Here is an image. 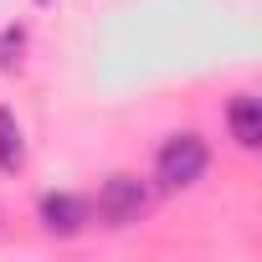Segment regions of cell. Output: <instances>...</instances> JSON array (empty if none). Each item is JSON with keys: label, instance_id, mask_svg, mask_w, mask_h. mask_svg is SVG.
I'll use <instances>...</instances> for the list:
<instances>
[{"label": "cell", "instance_id": "6da1fadb", "mask_svg": "<svg viewBox=\"0 0 262 262\" xmlns=\"http://www.w3.org/2000/svg\"><path fill=\"white\" fill-rule=\"evenodd\" d=\"M206 165H211V149H206L201 134H190V128L185 134H170L155 149V185L160 190H190L206 175Z\"/></svg>", "mask_w": 262, "mask_h": 262}, {"label": "cell", "instance_id": "7a4b0ae2", "mask_svg": "<svg viewBox=\"0 0 262 262\" xmlns=\"http://www.w3.org/2000/svg\"><path fill=\"white\" fill-rule=\"evenodd\" d=\"M149 206H155V185L139 180V175H123V170L108 175L103 190H98V216L108 226H134V221L149 216Z\"/></svg>", "mask_w": 262, "mask_h": 262}, {"label": "cell", "instance_id": "3957f363", "mask_svg": "<svg viewBox=\"0 0 262 262\" xmlns=\"http://www.w3.org/2000/svg\"><path fill=\"white\" fill-rule=\"evenodd\" d=\"M36 216H41V226L52 231V236H77L82 226H88V201L82 195H67V190H47L41 201H36Z\"/></svg>", "mask_w": 262, "mask_h": 262}, {"label": "cell", "instance_id": "277c9868", "mask_svg": "<svg viewBox=\"0 0 262 262\" xmlns=\"http://www.w3.org/2000/svg\"><path fill=\"white\" fill-rule=\"evenodd\" d=\"M226 128H231V139L236 149H262V98L257 93H236L226 103Z\"/></svg>", "mask_w": 262, "mask_h": 262}, {"label": "cell", "instance_id": "5b68a950", "mask_svg": "<svg viewBox=\"0 0 262 262\" xmlns=\"http://www.w3.org/2000/svg\"><path fill=\"white\" fill-rule=\"evenodd\" d=\"M21 170H26V128L16 108L0 103V175H21Z\"/></svg>", "mask_w": 262, "mask_h": 262}, {"label": "cell", "instance_id": "8992f818", "mask_svg": "<svg viewBox=\"0 0 262 262\" xmlns=\"http://www.w3.org/2000/svg\"><path fill=\"white\" fill-rule=\"evenodd\" d=\"M21 62H26V26L16 21L0 31V72H21Z\"/></svg>", "mask_w": 262, "mask_h": 262}, {"label": "cell", "instance_id": "52a82bcc", "mask_svg": "<svg viewBox=\"0 0 262 262\" xmlns=\"http://www.w3.org/2000/svg\"><path fill=\"white\" fill-rule=\"evenodd\" d=\"M31 6H52V0H31Z\"/></svg>", "mask_w": 262, "mask_h": 262}]
</instances>
